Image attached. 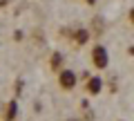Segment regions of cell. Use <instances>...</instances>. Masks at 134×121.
<instances>
[]
</instances>
